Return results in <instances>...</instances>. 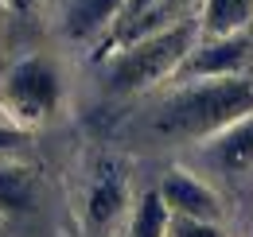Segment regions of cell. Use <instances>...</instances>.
Returning <instances> with one entry per match:
<instances>
[{
    "instance_id": "obj_5",
    "label": "cell",
    "mask_w": 253,
    "mask_h": 237,
    "mask_svg": "<svg viewBox=\"0 0 253 237\" xmlns=\"http://www.w3.org/2000/svg\"><path fill=\"white\" fill-rule=\"evenodd\" d=\"M156 195L164 198V206L171 218H195V222H218L222 202L218 195L203 183V179L187 175V171H168L164 183L156 187Z\"/></svg>"
},
{
    "instance_id": "obj_4",
    "label": "cell",
    "mask_w": 253,
    "mask_h": 237,
    "mask_svg": "<svg viewBox=\"0 0 253 237\" xmlns=\"http://www.w3.org/2000/svg\"><path fill=\"white\" fill-rule=\"evenodd\" d=\"M246 62H250V39L246 35H222L211 39L207 47H191V55L179 62V78H195V82H207V78H234V74H246Z\"/></svg>"
},
{
    "instance_id": "obj_13",
    "label": "cell",
    "mask_w": 253,
    "mask_h": 237,
    "mask_svg": "<svg viewBox=\"0 0 253 237\" xmlns=\"http://www.w3.org/2000/svg\"><path fill=\"white\" fill-rule=\"evenodd\" d=\"M24 144H28V128H20V124L4 128V124H0V156H4V152H16V148H24Z\"/></svg>"
},
{
    "instance_id": "obj_6",
    "label": "cell",
    "mask_w": 253,
    "mask_h": 237,
    "mask_svg": "<svg viewBox=\"0 0 253 237\" xmlns=\"http://www.w3.org/2000/svg\"><path fill=\"white\" fill-rule=\"evenodd\" d=\"M125 0H66L63 31L70 39H97L117 24Z\"/></svg>"
},
{
    "instance_id": "obj_1",
    "label": "cell",
    "mask_w": 253,
    "mask_h": 237,
    "mask_svg": "<svg viewBox=\"0 0 253 237\" xmlns=\"http://www.w3.org/2000/svg\"><path fill=\"white\" fill-rule=\"evenodd\" d=\"M253 113V74H234V78H207L195 86L179 89L164 113H160V132L168 136H214L226 124Z\"/></svg>"
},
{
    "instance_id": "obj_12",
    "label": "cell",
    "mask_w": 253,
    "mask_h": 237,
    "mask_svg": "<svg viewBox=\"0 0 253 237\" xmlns=\"http://www.w3.org/2000/svg\"><path fill=\"white\" fill-rule=\"evenodd\" d=\"M168 237H226L218 222H195V218H171Z\"/></svg>"
},
{
    "instance_id": "obj_9",
    "label": "cell",
    "mask_w": 253,
    "mask_h": 237,
    "mask_svg": "<svg viewBox=\"0 0 253 237\" xmlns=\"http://www.w3.org/2000/svg\"><path fill=\"white\" fill-rule=\"evenodd\" d=\"M35 206V175L28 167H0V210L28 214Z\"/></svg>"
},
{
    "instance_id": "obj_7",
    "label": "cell",
    "mask_w": 253,
    "mask_h": 237,
    "mask_svg": "<svg viewBox=\"0 0 253 237\" xmlns=\"http://www.w3.org/2000/svg\"><path fill=\"white\" fill-rule=\"evenodd\" d=\"M211 159L226 175H238V171L250 167L253 163V113L211 136Z\"/></svg>"
},
{
    "instance_id": "obj_10",
    "label": "cell",
    "mask_w": 253,
    "mask_h": 237,
    "mask_svg": "<svg viewBox=\"0 0 253 237\" xmlns=\"http://www.w3.org/2000/svg\"><path fill=\"white\" fill-rule=\"evenodd\" d=\"M121 206H125V179L121 175L97 179L94 191H90V202H86L90 222H94V226H109V222L121 214Z\"/></svg>"
},
{
    "instance_id": "obj_15",
    "label": "cell",
    "mask_w": 253,
    "mask_h": 237,
    "mask_svg": "<svg viewBox=\"0 0 253 237\" xmlns=\"http://www.w3.org/2000/svg\"><path fill=\"white\" fill-rule=\"evenodd\" d=\"M20 4H24V8H28V4H32V0H20Z\"/></svg>"
},
{
    "instance_id": "obj_14",
    "label": "cell",
    "mask_w": 253,
    "mask_h": 237,
    "mask_svg": "<svg viewBox=\"0 0 253 237\" xmlns=\"http://www.w3.org/2000/svg\"><path fill=\"white\" fill-rule=\"evenodd\" d=\"M164 0H125V8H121V16L117 20H128V16H140V12H148V8H156Z\"/></svg>"
},
{
    "instance_id": "obj_3",
    "label": "cell",
    "mask_w": 253,
    "mask_h": 237,
    "mask_svg": "<svg viewBox=\"0 0 253 237\" xmlns=\"http://www.w3.org/2000/svg\"><path fill=\"white\" fill-rule=\"evenodd\" d=\"M59 97H63L59 70H55V62L43 59V55L20 59L4 74V82H0V109L16 120L20 128L47 120L59 109Z\"/></svg>"
},
{
    "instance_id": "obj_2",
    "label": "cell",
    "mask_w": 253,
    "mask_h": 237,
    "mask_svg": "<svg viewBox=\"0 0 253 237\" xmlns=\"http://www.w3.org/2000/svg\"><path fill=\"white\" fill-rule=\"evenodd\" d=\"M195 47V24L183 20L168 31H156L140 43H132L125 51L109 55V70H105V86L109 93H136V89H148L152 82L168 78L179 70V62L191 55Z\"/></svg>"
},
{
    "instance_id": "obj_8",
    "label": "cell",
    "mask_w": 253,
    "mask_h": 237,
    "mask_svg": "<svg viewBox=\"0 0 253 237\" xmlns=\"http://www.w3.org/2000/svg\"><path fill=\"white\" fill-rule=\"evenodd\" d=\"M253 20V0H207L203 8V31L211 39L242 35V28Z\"/></svg>"
},
{
    "instance_id": "obj_11",
    "label": "cell",
    "mask_w": 253,
    "mask_h": 237,
    "mask_svg": "<svg viewBox=\"0 0 253 237\" xmlns=\"http://www.w3.org/2000/svg\"><path fill=\"white\" fill-rule=\"evenodd\" d=\"M168 222H171V214L156 191L140 195V206L132 214V237H168Z\"/></svg>"
}]
</instances>
